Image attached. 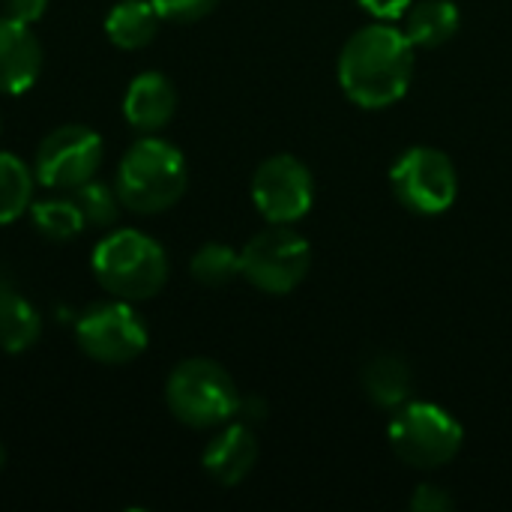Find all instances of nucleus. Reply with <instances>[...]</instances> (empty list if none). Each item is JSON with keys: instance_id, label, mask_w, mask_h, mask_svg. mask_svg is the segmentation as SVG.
<instances>
[{"instance_id": "1", "label": "nucleus", "mask_w": 512, "mask_h": 512, "mask_svg": "<svg viewBox=\"0 0 512 512\" xmlns=\"http://www.w3.org/2000/svg\"><path fill=\"white\" fill-rule=\"evenodd\" d=\"M339 87L345 96L369 111L396 105L414 78V45L390 21L360 27L339 54Z\"/></svg>"}, {"instance_id": "2", "label": "nucleus", "mask_w": 512, "mask_h": 512, "mask_svg": "<svg viewBox=\"0 0 512 512\" xmlns=\"http://www.w3.org/2000/svg\"><path fill=\"white\" fill-rule=\"evenodd\" d=\"M90 267L99 288L126 303L150 300L168 282L165 249L153 237L132 228L111 231L105 240H99Z\"/></svg>"}, {"instance_id": "3", "label": "nucleus", "mask_w": 512, "mask_h": 512, "mask_svg": "<svg viewBox=\"0 0 512 512\" xmlns=\"http://www.w3.org/2000/svg\"><path fill=\"white\" fill-rule=\"evenodd\" d=\"M189 183L183 153L162 138L135 141L117 165V195L132 213H162L174 207Z\"/></svg>"}, {"instance_id": "4", "label": "nucleus", "mask_w": 512, "mask_h": 512, "mask_svg": "<svg viewBox=\"0 0 512 512\" xmlns=\"http://www.w3.org/2000/svg\"><path fill=\"white\" fill-rule=\"evenodd\" d=\"M165 405L189 429H216L237 417L240 390L216 360L192 357L168 375Z\"/></svg>"}, {"instance_id": "5", "label": "nucleus", "mask_w": 512, "mask_h": 512, "mask_svg": "<svg viewBox=\"0 0 512 512\" xmlns=\"http://www.w3.org/2000/svg\"><path fill=\"white\" fill-rule=\"evenodd\" d=\"M387 438L393 453L417 471L450 465L465 444L459 420L432 402H405L402 408H396Z\"/></svg>"}, {"instance_id": "6", "label": "nucleus", "mask_w": 512, "mask_h": 512, "mask_svg": "<svg viewBox=\"0 0 512 512\" xmlns=\"http://www.w3.org/2000/svg\"><path fill=\"white\" fill-rule=\"evenodd\" d=\"M312 252L303 234L288 225H270L240 252V276L264 294H291L309 273Z\"/></svg>"}, {"instance_id": "7", "label": "nucleus", "mask_w": 512, "mask_h": 512, "mask_svg": "<svg viewBox=\"0 0 512 512\" xmlns=\"http://www.w3.org/2000/svg\"><path fill=\"white\" fill-rule=\"evenodd\" d=\"M390 186L411 213L438 216L453 207L459 174L453 159L438 147H411L390 168Z\"/></svg>"}, {"instance_id": "8", "label": "nucleus", "mask_w": 512, "mask_h": 512, "mask_svg": "<svg viewBox=\"0 0 512 512\" xmlns=\"http://www.w3.org/2000/svg\"><path fill=\"white\" fill-rule=\"evenodd\" d=\"M78 348L105 366H123L144 354L147 348V327L126 300H108L90 306L75 324Z\"/></svg>"}, {"instance_id": "9", "label": "nucleus", "mask_w": 512, "mask_h": 512, "mask_svg": "<svg viewBox=\"0 0 512 512\" xmlns=\"http://www.w3.org/2000/svg\"><path fill=\"white\" fill-rule=\"evenodd\" d=\"M105 144L87 126H57L42 138L33 162V177L48 189H78L96 177Z\"/></svg>"}, {"instance_id": "10", "label": "nucleus", "mask_w": 512, "mask_h": 512, "mask_svg": "<svg viewBox=\"0 0 512 512\" xmlns=\"http://www.w3.org/2000/svg\"><path fill=\"white\" fill-rule=\"evenodd\" d=\"M252 201L270 225H291L309 213L315 201V180L297 156L276 153L255 168Z\"/></svg>"}, {"instance_id": "11", "label": "nucleus", "mask_w": 512, "mask_h": 512, "mask_svg": "<svg viewBox=\"0 0 512 512\" xmlns=\"http://www.w3.org/2000/svg\"><path fill=\"white\" fill-rule=\"evenodd\" d=\"M42 72V45L30 24L0 18V93L18 96L33 87Z\"/></svg>"}, {"instance_id": "12", "label": "nucleus", "mask_w": 512, "mask_h": 512, "mask_svg": "<svg viewBox=\"0 0 512 512\" xmlns=\"http://www.w3.org/2000/svg\"><path fill=\"white\" fill-rule=\"evenodd\" d=\"M258 462V441L252 435V426L246 423H231L225 426L201 456L204 471L219 483V486H237L243 483Z\"/></svg>"}, {"instance_id": "13", "label": "nucleus", "mask_w": 512, "mask_h": 512, "mask_svg": "<svg viewBox=\"0 0 512 512\" xmlns=\"http://www.w3.org/2000/svg\"><path fill=\"white\" fill-rule=\"evenodd\" d=\"M177 111V90L162 72H141L123 96V117L138 132H156L171 123Z\"/></svg>"}, {"instance_id": "14", "label": "nucleus", "mask_w": 512, "mask_h": 512, "mask_svg": "<svg viewBox=\"0 0 512 512\" xmlns=\"http://www.w3.org/2000/svg\"><path fill=\"white\" fill-rule=\"evenodd\" d=\"M360 384L363 393L384 411H396L405 402H411L414 393V372L408 366L405 357L381 351L375 357L366 360L363 372H360Z\"/></svg>"}, {"instance_id": "15", "label": "nucleus", "mask_w": 512, "mask_h": 512, "mask_svg": "<svg viewBox=\"0 0 512 512\" xmlns=\"http://www.w3.org/2000/svg\"><path fill=\"white\" fill-rule=\"evenodd\" d=\"M462 15L453 0H414L402 15V33L414 48H441L459 33Z\"/></svg>"}, {"instance_id": "16", "label": "nucleus", "mask_w": 512, "mask_h": 512, "mask_svg": "<svg viewBox=\"0 0 512 512\" xmlns=\"http://www.w3.org/2000/svg\"><path fill=\"white\" fill-rule=\"evenodd\" d=\"M159 12L150 0H120L105 18L108 39L123 51H138L153 42L159 30Z\"/></svg>"}, {"instance_id": "17", "label": "nucleus", "mask_w": 512, "mask_h": 512, "mask_svg": "<svg viewBox=\"0 0 512 512\" xmlns=\"http://www.w3.org/2000/svg\"><path fill=\"white\" fill-rule=\"evenodd\" d=\"M42 318L30 300H24L18 291L0 294V348L6 354H21L39 342Z\"/></svg>"}, {"instance_id": "18", "label": "nucleus", "mask_w": 512, "mask_h": 512, "mask_svg": "<svg viewBox=\"0 0 512 512\" xmlns=\"http://www.w3.org/2000/svg\"><path fill=\"white\" fill-rule=\"evenodd\" d=\"M30 216H33L36 231L45 240H54V243L75 240L87 228L84 213L75 204V198H45V201H36Z\"/></svg>"}, {"instance_id": "19", "label": "nucleus", "mask_w": 512, "mask_h": 512, "mask_svg": "<svg viewBox=\"0 0 512 512\" xmlns=\"http://www.w3.org/2000/svg\"><path fill=\"white\" fill-rule=\"evenodd\" d=\"M33 201V171L12 153H0V225L15 222Z\"/></svg>"}, {"instance_id": "20", "label": "nucleus", "mask_w": 512, "mask_h": 512, "mask_svg": "<svg viewBox=\"0 0 512 512\" xmlns=\"http://www.w3.org/2000/svg\"><path fill=\"white\" fill-rule=\"evenodd\" d=\"M192 279L204 288H222L240 276V252L225 243H204L192 255Z\"/></svg>"}, {"instance_id": "21", "label": "nucleus", "mask_w": 512, "mask_h": 512, "mask_svg": "<svg viewBox=\"0 0 512 512\" xmlns=\"http://www.w3.org/2000/svg\"><path fill=\"white\" fill-rule=\"evenodd\" d=\"M75 204L81 207L84 213V222L93 225V228H111L117 219H120V195H117V186H105L99 180H87L84 186L75 189Z\"/></svg>"}, {"instance_id": "22", "label": "nucleus", "mask_w": 512, "mask_h": 512, "mask_svg": "<svg viewBox=\"0 0 512 512\" xmlns=\"http://www.w3.org/2000/svg\"><path fill=\"white\" fill-rule=\"evenodd\" d=\"M159 12V18L165 21H177V24H192L201 21L204 15H210L219 0H150Z\"/></svg>"}, {"instance_id": "23", "label": "nucleus", "mask_w": 512, "mask_h": 512, "mask_svg": "<svg viewBox=\"0 0 512 512\" xmlns=\"http://www.w3.org/2000/svg\"><path fill=\"white\" fill-rule=\"evenodd\" d=\"M456 507V501L441 489V486H417V492L411 495V510L414 512H450Z\"/></svg>"}, {"instance_id": "24", "label": "nucleus", "mask_w": 512, "mask_h": 512, "mask_svg": "<svg viewBox=\"0 0 512 512\" xmlns=\"http://www.w3.org/2000/svg\"><path fill=\"white\" fill-rule=\"evenodd\" d=\"M0 6H3L6 18L21 21V24H33L45 15L48 0H0Z\"/></svg>"}, {"instance_id": "25", "label": "nucleus", "mask_w": 512, "mask_h": 512, "mask_svg": "<svg viewBox=\"0 0 512 512\" xmlns=\"http://www.w3.org/2000/svg\"><path fill=\"white\" fill-rule=\"evenodd\" d=\"M411 3L414 0H357V6L366 9L378 21H396V18H402Z\"/></svg>"}, {"instance_id": "26", "label": "nucleus", "mask_w": 512, "mask_h": 512, "mask_svg": "<svg viewBox=\"0 0 512 512\" xmlns=\"http://www.w3.org/2000/svg\"><path fill=\"white\" fill-rule=\"evenodd\" d=\"M237 417H240V423H246V426L261 423V420L267 417V402H264L261 396H240Z\"/></svg>"}, {"instance_id": "27", "label": "nucleus", "mask_w": 512, "mask_h": 512, "mask_svg": "<svg viewBox=\"0 0 512 512\" xmlns=\"http://www.w3.org/2000/svg\"><path fill=\"white\" fill-rule=\"evenodd\" d=\"M9 288H12V282H9V276L0 270V294H3V291H9Z\"/></svg>"}, {"instance_id": "28", "label": "nucleus", "mask_w": 512, "mask_h": 512, "mask_svg": "<svg viewBox=\"0 0 512 512\" xmlns=\"http://www.w3.org/2000/svg\"><path fill=\"white\" fill-rule=\"evenodd\" d=\"M6 465V450H3V444H0V468Z\"/></svg>"}]
</instances>
